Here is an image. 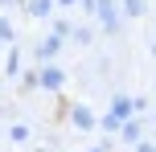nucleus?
<instances>
[{
	"label": "nucleus",
	"mask_w": 156,
	"mask_h": 152,
	"mask_svg": "<svg viewBox=\"0 0 156 152\" xmlns=\"http://www.w3.org/2000/svg\"><path fill=\"white\" fill-rule=\"evenodd\" d=\"M41 82H45V87H62V70H54V66L41 70Z\"/></svg>",
	"instance_id": "f257e3e1"
},
{
	"label": "nucleus",
	"mask_w": 156,
	"mask_h": 152,
	"mask_svg": "<svg viewBox=\"0 0 156 152\" xmlns=\"http://www.w3.org/2000/svg\"><path fill=\"white\" fill-rule=\"evenodd\" d=\"M99 12H103V21H107V25H111V29H115V8H111V4H107V0H99Z\"/></svg>",
	"instance_id": "f03ea898"
}]
</instances>
